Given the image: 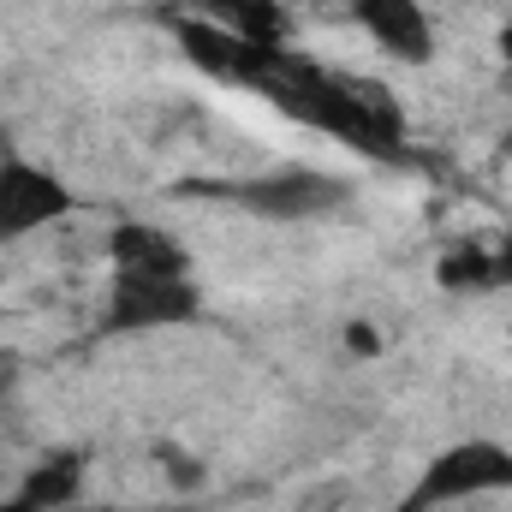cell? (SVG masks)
<instances>
[{"instance_id": "obj_2", "label": "cell", "mask_w": 512, "mask_h": 512, "mask_svg": "<svg viewBox=\"0 0 512 512\" xmlns=\"http://www.w3.org/2000/svg\"><path fill=\"white\" fill-rule=\"evenodd\" d=\"M203 316L197 274H149V268H114L102 292V334H167L191 328Z\"/></svg>"}, {"instance_id": "obj_10", "label": "cell", "mask_w": 512, "mask_h": 512, "mask_svg": "<svg viewBox=\"0 0 512 512\" xmlns=\"http://www.w3.org/2000/svg\"><path fill=\"white\" fill-rule=\"evenodd\" d=\"M66 512H161V507H131V501H102V507H84V501H72Z\"/></svg>"}, {"instance_id": "obj_4", "label": "cell", "mask_w": 512, "mask_h": 512, "mask_svg": "<svg viewBox=\"0 0 512 512\" xmlns=\"http://www.w3.org/2000/svg\"><path fill=\"white\" fill-rule=\"evenodd\" d=\"M72 209H78V191L66 185V173H54L36 155H18L12 143H0V245L48 233Z\"/></svg>"}, {"instance_id": "obj_9", "label": "cell", "mask_w": 512, "mask_h": 512, "mask_svg": "<svg viewBox=\"0 0 512 512\" xmlns=\"http://www.w3.org/2000/svg\"><path fill=\"white\" fill-rule=\"evenodd\" d=\"M346 346H352L358 358H376V352H382V340H376L370 322H352V328H346Z\"/></svg>"}, {"instance_id": "obj_11", "label": "cell", "mask_w": 512, "mask_h": 512, "mask_svg": "<svg viewBox=\"0 0 512 512\" xmlns=\"http://www.w3.org/2000/svg\"><path fill=\"white\" fill-rule=\"evenodd\" d=\"M495 54H501V60L512 66V18L501 24V30H495Z\"/></svg>"}, {"instance_id": "obj_8", "label": "cell", "mask_w": 512, "mask_h": 512, "mask_svg": "<svg viewBox=\"0 0 512 512\" xmlns=\"http://www.w3.org/2000/svg\"><path fill=\"white\" fill-rule=\"evenodd\" d=\"M155 465L173 477V489H197V483H203V465H191L173 441H167V447H155Z\"/></svg>"}, {"instance_id": "obj_7", "label": "cell", "mask_w": 512, "mask_h": 512, "mask_svg": "<svg viewBox=\"0 0 512 512\" xmlns=\"http://www.w3.org/2000/svg\"><path fill=\"white\" fill-rule=\"evenodd\" d=\"M477 245H483V292H512V227Z\"/></svg>"}, {"instance_id": "obj_6", "label": "cell", "mask_w": 512, "mask_h": 512, "mask_svg": "<svg viewBox=\"0 0 512 512\" xmlns=\"http://www.w3.org/2000/svg\"><path fill=\"white\" fill-rule=\"evenodd\" d=\"M114 268H149V274H191V251L179 233L155 227V221H120L108 233Z\"/></svg>"}, {"instance_id": "obj_5", "label": "cell", "mask_w": 512, "mask_h": 512, "mask_svg": "<svg viewBox=\"0 0 512 512\" xmlns=\"http://www.w3.org/2000/svg\"><path fill=\"white\" fill-rule=\"evenodd\" d=\"M352 12V24L382 48L387 60L399 66H429L441 36H435V18L423 0H340Z\"/></svg>"}, {"instance_id": "obj_3", "label": "cell", "mask_w": 512, "mask_h": 512, "mask_svg": "<svg viewBox=\"0 0 512 512\" xmlns=\"http://www.w3.org/2000/svg\"><path fill=\"white\" fill-rule=\"evenodd\" d=\"M209 197L239 203L256 221H322V215H340L352 203V179L292 161V167H268L256 179H239V185H209Z\"/></svg>"}, {"instance_id": "obj_1", "label": "cell", "mask_w": 512, "mask_h": 512, "mask_svg": "<svg viewBox=\"0 0 512 512\" xmlns=\"http://www.w3.org/2000/svg\"><path fill=\"white\" fill-rule=\"evenodd\" d=\"M489 495H512V447L495 435H465L417 471L399 512H453L465 501H489Z\"/></svg>"}]
</instances>
